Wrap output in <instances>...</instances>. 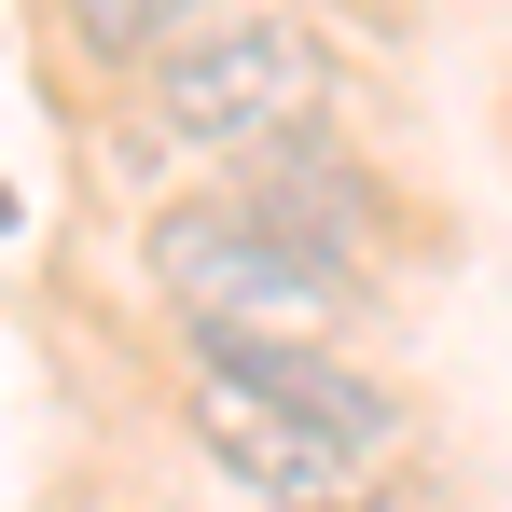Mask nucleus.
<instances>
[{"mask_svg": "<svg viewBox=\"0 0 512 512\" xmlns=\"http://www.w3.org/2000/svg\"><path fill=\"white\" fill-rule=\"evenodd\" d=\"M319 97H333V42L291 28V14H222L194 28L167 70H153V111L208 153H277V139H319Z\"/></svg>", "mask_w": 512, "mask_h": 512, "instance_id": "f257e3e1", "label": "nucleus"}, {"mask_svg": "<svg viewBox=\"0 0 512 512\" xmlns=\"http://www.w3.org/2000/svg\"><path fill=\"white\" fill-rule=\"evenodd\" d=\"M153 277H167V305L194 319V333H319L346 305V277L319 250H291V236H263L236 194H180V208H153Z\"/></svg>", "mask_w": 512, "mask_h": 512, "instance_id": "f03ea898", "label": "nucleus"}, {"mask_svg": "<svg viewBox=\"0 0 512 512\" xmlns=\"http://www.w3.org/2000/svg\"><path fill=\"white\" fill-rule=\"evenodd\" d=\"M208 374L250 388L263 416H291L305 443H333L346 471H374V457L402 443V402H388L374 374H346V360H319V346H291V333H208Z\"/></svg>", "mask_w": 512, "mask_h": 512, "instance_id": "7ed1b4c3", "label": "nucleus"}, {"mask_svg": "<svg viewBox=\"0 0 512 512\" xmlns=\"http://www.w3.org/2000/svg\"><path fill=\"white\" fill-rule=\"evenodd\" d=\"M236 208H250L263 236L319 250L333 277H346L360 250H374V180L346 167L333 139H277V153H236Z\"/></svg>", "mask_w": 512, "mask_h": 512, "instance_id": "20e7f679", "label": "nucleus"}, {"mask_svg": "<svg viewBox=\"0 0 512 512\" xmlns=\"http://www.w3.org/2000/svg\"><path fill=\"white\" fill-rule=\"evenodd\" d=\"M194 429H208V457L250 471L277 512H346V499H360V471H346L333 443H305L291 416H263L250 388H222V374H194Z\"/></svg>", "mask_w": 512, "mask_h": 512, "instance_id": "39448f33", "label": "nucleus"}, {"mask_svg": "<svg viewBox=\"0 0 512 512\" xmlns=\"http://www.w3.org/2000/svg\"><path fill=\"white\" fill-rule=\"evenodd\" d=\"M70 28H84L97 56H139V42H167L180 0H70Z\"/></svg>", "mask_w": 512, "mask_h": 512, "instance_id": "423d86ee", "label": "nucleus"}]
</instances>
